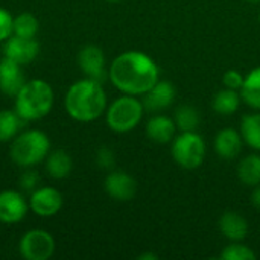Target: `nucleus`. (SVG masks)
<instances>
[{
    "instance_id": "1",
    "label": "nucleus",
    "mask_w": 260,
    "mask_h": 260,
    "mask_svg": "<svg viewBox=\"0 0 260 260\" xmlns=\"http://www.w3.org/2000/svg\"><path fill=\"white\" fill-rule=\"evenodd\" d=\"M155 61L143 52L129 50L116 56L108 69L111 84L123 94H145L158 81Z\"/></svg>"
},
{
    "instance_id": "2",
    "label": "nucleus",
    "mask_w": 260,
    "mask_h": 260,
    "mask_svg": "<svg viewBox=\"0 0 260 260\" xmlns=\"http://www.w3.org/2000/svg\"><path fill=\"white\" fill-rule=\"evenodd\" d=\"M67 114L78 122H93L107 110V94L102 84L85 78L72 84L64 98Z\"/></svg>"
},
{
    "instance_id": "3",
    "label": "nucleus",
    "mask_w": 260,
    "mask_h": 260,
    "mask_svg": "<svg viewBox=\"0 0 260 260\" xmlns=\"http://www.w3.org/2000/svg\"><path fill=\"white\" fill-rule=\"evenodd\" d=\"M53 90L43 79L26 81L15 96V113L23 120H38L50 113Z\"/></svg>"
},
{
    "instance_id": "4",
    "label": "nucleus",
    "mask_w": 260,
    "mask_h": 260,
    "mask_svg": "<svg viewBox=\"0 0 260 260\" xmlns=\"http://www.w3.org/2000/svg\"><path fill=\"white\" fill-rule=\"evenodd\" d=\"M49 149V137L43 131L29 129L12 140L9 155L15 165L21 168H32L47 157Z\"/></svg>"
},
{
    "instance_id": "5",
    "label": "nucleus",
    "mask_w": 260,
    "mask_h": 260,
    "mask_svg": "<svg viewBox=\"0 0 260 260\" xmlns=\"http://www.w3.org/2000/svg\"><path fill=\"white\" fill-rule=\"evenodd\" d=\"M145 107L136 96L125 94L117 98L107 110V125L111 131L123 134L133 131L143 117Z\"/></svg>"
},
{
    "instance_id": "6",
    "label": "nucleus",
    "mask_w": 260,
    "mask_h": 260,
    "mask_svg": "<svg viewBox=\"0 0 260 260\" xmlns=\"http://www.w3.org/2000/svg\"><path fill=\"white\" fill-rule=\"evenodd\" d=\"M174 161L183 169H197L206 157V142L195 131H184L174 137L171 149Z\"/></svg>"
},
{
    "instance_id": "7",
    "label": "nucleus",
    "mask_w": 260,
    "mask_h": 260,
    "mask_svg": "<svg viewBox=\"0 0 260 260\" xmlns=\"http://www.w3.org/2000/svg\"><path fill=\"white\" fill-rule=\"evenodd\" d=\"M20 254L26 260H47L53 256L55 241L44 230H29L20 241Z\"/></svg>"
},
{
    "instance_id": "8",
    "label": "nucleus",
    "mask_w": 260,
    "mask_h": 260,
    "mask_svg": "<svg viewBox=\"0 0 260 260\" xmlns=\"http://www.w3.org/2000/svg\"><path fill=\"white\" fill-rule=\"evenodd\" d=\"M29 207L41 218L56 215L62 207V195L55 187H40L30 195Z\"/></svg>"
},
{
    "instance_id": "9",
    "label": "nucleus",
    "mask_w": 260,
    "mask_h": 260,
    "mask_svg": "<svg viewBox=\"0 0 260 260\" xmlns=\"http://www.w3.org/2000/svg\"><path fill=\"white\" fill-rule=\"evenodd\" d=\"M40 52V44L35 38H26V37H9L5 44V56L24 66L32 62Z\"/></svg>"
},
{
    "instance_id": "10",
    "label": "nucleus",
    "mask_w": 260,
    "mask_h": 260,
    "mask_svg": "<svg viewBox=\"0 0 260 260\" xmlns=\"http://www.w3.org/2000/svg\"><path fill=\"white\" fill-rule=\"evenodd\" d=\"M78 62H79L81 70L88 78L101 84L108 76V72L105 69V55L102 49L98 46H85L78 55Z\"/></svg>"
},
{
    "instance_id": "11",
    "label": "nucleus",
    "mask_w": 260,
    "mask_h": 260,
    "mask_svg": "<svg viewBox=\"0 0 260 260\" xmlns=\"http://www.w3.org/2000/svg\"><path fill=\"white\" fill-rule=\"evenodd\" d=\"M105 192L116 201H129L134 198L137 192V183L136 180L123 172V171H114L107 175L104 181Z\"/></svg>"
},
{
    "instance_id": "12",
    "label": "nucleus",
    "mask_w": 260,
    "mask_h": 260,
    "mask_svg": "<svg viewBox=\"0 0 260 260\" xmlns=\"http://www.w3.org/2000/svg\"><path fill=\"white\" fill-rule=\"evenodd\" d=\"M27 203L21 193L15 190L0 192V222L3 224H17L27 213Z\"/></svg>"
},
{
    "instance_id": "13",
    "label": "nucleus",
    "mask_w": 260,
    "mask_h": 260,
    "mask_svg": "<svg viewBox=\"0 0 260 260\" xmlns=\"http://www.w3.org/2000/svg\"><path fill=\"white\" fill-rule=\"evenodd\" d=\"M175 99V87L169 81H157L151 90H148L143 94V107L148 111L157 113L161 110H166L172 105Z\"/></svg>"
},
{
    "instance_id": "14",
    "label": "nucleus",
    "mask_w": 260,
    "mask_h": 260,
    "mask_svg": "<svg viewBox=\"0 0 260 260\" xmlns=\"http://www.w3.org/2000/svg\"><path fill=\"white\" fill-rule=\"evenodd\" d=\"M24 82H26V79H24V73L21 70V64L5 56L0 61V90H2V93H5L6 96L15 98L17 93L20 91V88L24 85Z\"/></svg>"
},
{
    "instance_id": "15",
    "label": "nucleus",
    "mask_w": 260,
    "mask_h": 260,
    "mask_svg": "<svg viewBox=\"0 0 260 260\" xmlns=\"http://www.w3.org/2000/svg\"><path fill=\"white\" fill-rule=\"evenodd\" d=\"M242 136L233 128L221 129L215 137V151L224 160L236 158L242 151Z\"/></svg>"
},
{
    "instance_id": "16",
    "label": "nucleus",
    "mask_w": 260,
    "mask_h": 260,
    "mask_svg": "<svg viewBox=\"0 0 260 260\" xmlns=\"http://www.w3.org/2000/svg\"><path fill=\"white\" fill-rule=\"evenodd\" d=\"M175 131H177L175 120L168 116H163V114L152 116L146 123L148 139L155 143H160V145L172 142L175 137Z\"/></svg>"
},
{
    "instance_id": "17",
    "label": "nucleus",
    "mask_w": 260,
    "mask_h": 260,
    "mask_svg": "<svg viewBox=\"0 0 260 260\" xmlns=\"http://www.w3.org/2000/svg\"><path fill=\"white\" fill-rule=\"evenodd\" d=\"M219 230L221 233L232 242H241L248 235V221L236 213V212H225L219 219Z\"/></svg>"
},
{
    "instance_id": "18",
    "label": "nucleus",
    "mask_w": 260,
    "mask_h": 260,
    "mask_svg": "<svg viewBox=\"0 0 260 260\" xmlns=\"http://www.w3.org/2000/svg\"><path fill=\"white\" fill-rule=\"evenodd\" d=\"M242 101L254 108L260 110V67L253 69L244 79V85L239 90Z\"/></svg>"
},
{
    "instance_id": "19",
    "label": "nucleus",
    "mask_w": 260,
    "mask_h": 260,
    "mask_svg": "<svg viewBox=\"0 0 260 260\" xmlns=\"http://www.w3.org/2000/svg\"><path fill=\"white\" fill-rule=\"evenodd\" d=\"M72 157L62 151V149H58V151H53L52 154L47 155V161H46V171L49 172V175L52 178H56V180H62L66 178L70 171H72Z\"/></svg>"
},
{
    "instance_id": "20",
    "label": "nucleus",
    "mask_w": 260,
    "mask_h": 260,
    "mask_svg": "<svg viewBox=\"0 0 260 260\" xmlns=\"http://www.w3.org/2000/svg\"><path fill=\"white\" fill-rule=\"evenodd\" d=\"M238 177L242 184L256 187L260 184V154L245 157L238 166Z\"/></svg>"
},
{
    "instance_id": "21",
    "label": "nucleus",
    "mask_w": 260,
    "mask_h": 260,
    "mask_svg": "<svg viewBox=\"0 0 260 260\" xmlns=\"http://www.w3.org/2000/svg\"><path fill=\"white\" fill-rule=\"evenodd\" d=\"M241 94L238 93V90H232V88H224L221 91L216 93V96L213 98V110L221 114V116H232L241 105Z\"/></svg>"
},
{
    "instance_id": "22",
    "label": "nucleus",
    "mask_w": 260,
    "mask_h": 260,
    "mask_svg": "<svg viewBox=\"0 0 260 260\" xmlns=\"http://www.w3.org/2000/svg\"><path fill=\"white\" fill-rule=\"evenodd\" d=\"M241 136L250 148L260 152V113L247 114L242 117Z\"/></svg>"
},
{
    "instance_id": "23",
    "label": "nucleus",
    "mask_w": 260,
    "mask_h": 260,
    "mask_svg": "<svg viewBox=\"0 0 260 260\" xmlns=\"http://www.w3.org/2000/svg\"><path fill=\"white\" fill-rule=\"evenodd\" d=\"M175 125L178 129H181V133L184 131H195L201 122V116L200 111L192 107V105H181L177 108L175 111Z\"/></svg>"
},
{
    "instance_id": "24",
    "label": "nucleus",
    "mask_w": 260,
    "mask_h": 260,
    "mask_svg": "<svg viewBox=\"0 0 260 260\" xmlns=\"http://www.w3.org/2000/svg\"><path fill=\"white\" fill-rule=\"evenodd\" d=\"M21 117L11 110H2L0 111V142H9L11 139L15 137L20 123H21Z\"/></svg>"
},
{
    "instance_id": "25",
    "label": "nucleus",
    "mask_w": 260,
    "mask_h": 260,
    "mask_svg": "<svg viewBox=\"0 0 260 260\" xmlns=\"http://www.w3.org/2000/svg\"><path fill=\"white\" fill-rule=\"evenodd\" d=\"M38 20L30 12H23L14 17V35L26 37V38H35L38 32Z\"/></svg>"
},
{
    "instance_id": "26",
    "label": "nucleus",
    "mask_w": 260,
    "mask_h": 260,
    "mask_svg": "<svg viewBox=\"0 0 260 260\" xmlns=\"http://www.w3.org/2000/svg\"><path fill=\"white\" fill-rule=\"evenodd\" d=\"M219 257L222 260H256L257 256L250 247L241 242H232L221 251Z\"/></svg>"
},
{
    "instance_id": "27",
    "label": "nucleus",
    "mask_w": 260,
    "mask_h": 260,
    "mask_svg": "<svg viewBox=\"0 0 260 260\" xmlns=\"http://www.w3.org/2000/svg\"><path fill=\"white\" fill-rule=\"evenodd\" d=\"M14 34V17L0 8V41L8 40Z\"/></svg>"
},
{
    "instance_id": "28",
    "label": "nucleus",
    "mask_w": 260,
    "mask_h": 260,
    "mask_svg": "<svg viewBox=\"0 0 260 260\" xmlns=\"http://www.w3.org/2000/svg\"><path fill=\"white\" fill-rule=\"evenodd\" d=\"M244 79L245 76L238 70H227L222 76V82L225 88H232V90H241L244 85Z\"/></svg>"
},
{
    "instance_id": "29",
    "label": "nucleus",
    "mask_w": 260,
    "mask_h": 260,
    "mask_svg": "<svg viewBox=\"0 0 260 260\" xmlns=\"http://www.w3.org/2000/svg\"><path fill=\"white\" fill-rule=\"evenodd\" d=\"M114 154H113V151L111 149H108V148H101L99 151H98V155H96V161H98V165L101 166V168H104V169H111L113 166H114Z\"/></svg>"
},
{
    "instance_id": "30",
    "label": "nucleus",
    "mask_w": 260,
    "mask_h": 260,
    "mask_svg": "<svg viewBox=\"0 0 260 260\" xmlns=\"http://www.w3.org/2000/svg\"><path fill=\"white\" fill-rule=\"evenodd\" d=\"M38 183H40L38 174H37V172H32V171H29V172L23 174V175H21V178H20V186H21L23 189H26V190H32V189H35Z\"/></svg>"
},
{
    "instance_id": "31",
    "label": "nucleus",
    "mask_w": 260,
    "mask_h": 260,
    "mask_svg": "<svg viewBox=\"0 0 260 260\" xmlns=\"http://www.w3.org/2000/svg\"><path fill=\"white\" fill-rule=\"evenodd\" d=\"M251 203H253V206H254L257 210H260V184L254 187V192H253V195H251Z\"/></svg>"
},
{
    "instance_id": "32",
    "label": "nucleus",
    "mask_w": 260,
    "mask_h": 260,
    "mask_svg": "<svg viewBox=\"0 0 260 260\" xmlns=\"http://www.w3.org/2000/svg\"><path fill=\"white\" fill-rule=\"evenodd\" d=\"M158 257L155 256V254H152V253H145V254H142V256H139V260H157Z\"/></svg>"
},
{
    "instance_id": "33",
    "label": "nucleus",
    "mask_w": 260,
    "mask_h": 260,
    "mask_svg": "<svg viewBox=\"0 0 260 260\" xmlns=\"http://www.w3.org/2000/svg\"><path fill=\"white\" fill-rule=\"evenodd\" d=\"M247 2H251V3H259L260 0H247Z\"/></svg>"
},
{
    "instance_id": "34",
    "label": "nucleus",
    "mask_w": 260,
    "mask_h": 260,
    "mask_svg": "<svg viewBox=\"0 0 260 260\" xmlns=\"http://www.w3.org/2000/svg\"><path fill=\"white\" fill-rule=\"evenodd\" d=\"M107 2H119V0H107Z\"/></svg>"
},
{
    "instance_id": "35",
    "label": "nucleus",
    "mask_w": 260,
    "mask_h": 260,
    "mask_svg": "<svg viewBox=\"0 0 260 260\" xmlns=\"http://www.w3.org/2000/svg\"><path fill=\"white\" fill-rule=\"evenodd\" d=\"M259 21H260V14H259Z\"/></svg>"
}]
</instances>
